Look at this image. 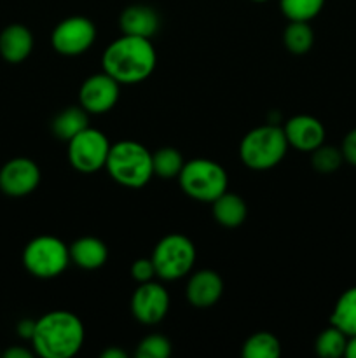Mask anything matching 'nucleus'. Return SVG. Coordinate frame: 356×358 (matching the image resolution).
Masks as SVG:
<instances>
[{"mask_svg": "<svg viewBox=\"0 0 356 358\" xmlns=\"http://www.w3.org/2000/svg\"><path fill=\"white\" fill-rule=\"evenodd\" d=\"M157 63L156 49L150 38L124 35L112 42L101 56L103 72L119 84H136L154 72Z\"/></svg>", "mask_w": 356, "mask_h": 358, "instance_id": "f257e3e1", "label": "nucleus"}, {"mask_svg": "<svg viewBox=\"0 0 356 358\" xmlns=\"http://www.w3.org/2000/svg\"><path fill=\"white\" fill-rule=\"evenodd\" d=\"M31 345L42 358H72L84 345V325L70 311H51L35 320Z\"/></svg>", "mask_w": 356, "mask_h": 358, "instance_id": "f03ea898", "label": "nucleus"}, {"mask_svg": "<svg viewBox=\"0 0 356 358\" xmlns=\"http://www.w3.org/2000/svg\"><path fill=\"white\" fill-rule=\"evenodd\" d=\"M105 168L117 184L131 189L143 187L154 177L152 154L133 140H122L110 145Z\"/></svg>", "mask_w": 356, "mask_h": 358, "instance_id": "7ed1b4c3", "label": "nucleus"}, {"mask_svg": "<svg viewBox=\"0 0 356 358\" xmlns=\"http://www.w3.org/2000/svg\"><path fill=\"white\" fill-rule=\"evenodd\" d=\"M288 150L283 128L274 124L258 126L244 135L239 145V157L251 170H269L281 163Z\"/></svg>", "mask_w": 356, "mask_h": 358, "instance_id": "20e7f679", "label": "nucleus"}, {"mask_svg": "<svg viewBox=\"0 0 356 358\" xmlns=\"http://www.w3.org/2000/svg\"><path fill=\"white\" fill-rule=\"evenodd\" d=\"M178 180L185 194L202 203H213L229 185L225 170L215 161L202 157L187 161L178 175Z\"/></svg>", "mask_w": 356, "mask_h": 358, "instance_id": "39448f33", "label": "nucleus"}, {"mask_svg": "<svg viewBox=\"0 0 356 358\" xmlns=\"http://www.w3.org/2000/svg\"><path fill=\"white\" fill-rule=\"evenodd\" d=\"M70 262L68 247L59 238L49 234L34 238L23 250V266L35 278H56Z\"/></svg>", "mask_w": 356, "mask_h": 358, "instance_id": "423d86ee", "label": "nucleus"}, {"mask_svg": "<svg viewBox=\"0 0 356 358\" xmlns=\"http://www.w3.org/2000/svg\"><path fill=\"white\" fill-rule=\"evenodd\" d=\"M156 276L166 282L184 278L192 271L195 262V247L184 234H168L152 252Z\"/></svg>", "mask_w": 356, "mask_h": 358, "instance_id": "0eeeda50", "label": "nucleus"}, {"mask_svg": "<svg viewBox=\"0 0 356 358\" xmlns=\"http://www.w3.org/2000/svg\"><path fill=\"white\" fill-rule=\"evenodd\" d=\"M110 145L112 143L100 129L87 126L79 135L68 140V159L77 171L93 173L105 168Z\"/></svg>", "mask_w": 356, "mask_h": 358, "instance_id": "6e6552de", "label": "nucleus"}, {"mask_svg": "<svg viewBox=\"0 0 356 358\" xmlns=\"http://www.w3.org/2000/svg\"><path fill=\"white\" fill-rule=\"evenodd\" d=\"M96 38V27L84 16H72L59 21L52 30L51 44L63 56H79L86 52Z\"/></svg>", "mask_w": 356, "mask_h": 358, "instance_id": "1a4fd4ad", "label": "nucleus"}, {"mask_svg": "<svg viewBox=\"0 0 356 358\" xmlns=\"http://www.w3.org/2000/svg\"><path fill=\"white\" fill-rule=\"evenodd\" d=\"M170 310V294L161 283H140L131 297V313L145 325H156L164 320Z\"/></svg>", "mask_w": 356, "mask_h": 358, "instance_id": "9d476101", "label": "nucleus"}, {"mask_svg": "<svg viewBox=\"0 0 356 358\" xmlns=\"http://www.w3.org/2000/svg\"><path fill=\"white\" fill-rule=\"evenodd\" d=\"M40 184V170L28 157H14L0 168V191L10 198L31 194Z\"/></svg>", "mask_w": 356, "mask_h": 358, "instance_id": "9b49d317", "label": "nucleus"}, {"mask_svg": "<svg viewBox=\"0 0 356 358\" xmlns=\"http://www.w3.org/2000/svg\"><path fill=\"white\" fill-rule=\"evenodd\" d=\"M119 86L121 84L105 72L87 77L79 91L80 107L89 114H105L112 110L119 100Z\"/></svg>", "mask_w": 356, "mask_h": 358, "instance_id": "f8f14e48", "label": "nucleus"}, {"mask_svg": "<svg viewBox=\"0 0 356 358\" xmlns=\"http://www.w3.org/2000/svg\"><path fill=\"white\" fill-rule=\"evenodd\" d=\"M288 145L302 152H313L325 142V128L313 115H295L283 128Z\"/></svg>", "mask_w": 356, "mask_h": 358, "instance_id": "ddd939ff", "label": "nucleus"}, {"mask_svg": "<svg viewBox=\"0 0 356 358\" xmlns=\"http://www.w3.org/2000/svg\"><path fill=\"white\" fill-rule=\"evenodd\" d=\"M187 301L195 308H209L218 303L223 294V282L218 273L202 269L194 273L187 283Z\"/></svg>", "mask_w": 356, "mask_h": 358, "instance_id": "4468645a", "label": "nucleus"}, {"mask_svg": "<svg viewBox=\"0 0 356 358\" xmlns=\"http://www.w3.org/2000/svg\"><path fill=\"white\" fill-rule=\"evenodd\" d=\"M159 14L150 6H129L122 10L119 17V27L124 35H135V37L150 38L159 30Z\"/></svg>", "mask_w": 356, "mask_h": 358, "instance_id": "2eb2a0df", "label": "nucleus"}, {"mask_svg": "<svg viewBox=\"0 0 356 358\" xmlns=\"http://www.w3.org/2000/svg\"><path fill=\"white\" fill-rule=\"evenodd\" d=\"M34 51V35L24 24H7L0 31V56L7 63H21Z\"/></svg>", "mask_w": 356, "mask_h": 358, "instance_id": "dca6fc26", "label": "nucleus"}, {"mask_svg": "<svg viewBox=\"0 0 356 358\" xmlns=\"http://www.w3.org/2000/svg\"><path fill=\"white\" fill-rule=\"evenodd\" d=\"M70 261L82 269H98L107 262L108 248L100 238L84 236L68 247Z\"/></svg>", "mask_w": 356, "mask_h": 358, "instance_id": "f3484780", "label": "nucleus"}, {"mask_svg": "<svg viewBox=\"0 0 356 358\" xmlns=\"http://www.w3.org/2000/svg\"><path fill=\"white\" fill-rule=\"evenodd\" d=\"M213 205V217L218 224L225 227H237L246 219V203L241 196L232 194V192H223L222 196L212 203Z\"/></svg>", "mask_w": 356, "mask_h": 358, "instance_id": "a211bd4d", "label": "nucleus"}, {"mask_svg": "<svg viewBox=\"0 0 356 358\" xmlns=\"http://www.w3.org/2000/svg\"><path fill=\"white\" fill-rule=\"evenodd\" d=\"M89 112L84 110L82 107H68L65 110L59 112L54 119H52V133L58 136L59 140H72L73 136L79 135L82 129L89 126Z\"/></svg>", "mask_w": 356, "mask_h": 358, "instance_id": "6ab92c4d", "label": "nucleus"}, {"mask_svg": "<svg viewBox=\"0 0 356 358\" xmlns=\"http://www.w3.org/2000/svg\"><path fill=\"white\" fill-rule=\"evenodd\" d=\"M330 324L348 338L356 336V287H351L339 297L332 311Z\"/></svg>", "mask_w": 356, "mask_h": 358, "instance_id": "aec40b11", "label": "nucleus"}, {"mask_svg": "<svg viewBox=\"0 0 356 358\" xmlns=\"http://www.w3.org/2000/svg\"><path fill=\"white\" fill-rule=\"evenodd\" d=\"M243 358H278L281 355L279 339L271 332H257L244 341Z\"/></svg>", "mask_w": 356, "mask_h": 358, "instance_id": "412c9836", "label": "nucleus"}, {"mask_svg": "<svg viewBox=\"0 0 356 358\" xmlns=\"http://www.w3.org/2000/svg\"><path fill=\"white\" fill-rule=\"evenodd\" d=\"M283 42L293 55H306L314 44V31L307 21H290L283 34Z\"/></svg>", "mask_w": 356, "mask_h": 358, "instance_id": "4be33fe9", "label": "nucleus"}, {"mask_svg": "<svg viewBox=\"0 0 356 358\" xmlns=\"http://www.w3.org/2000/svg\"><path fill=\"white\" fill-rule=\"evenodd\" d=\"M185 161L181 154L173 147H163L152 154L154 175L161 178H175L180 175Z\"/></svg>", "mask_w": 356, "mask_h": 358, "instance_id": "5701e85b", "label": "nucleus"}, {"mask_svg": "<svg viewBox=\"0 0 356 358\" xmlns=\"http://www.w3.org/2000/svg\"><path fill=\"white\" fill-rule=\"evenodd\" d=\"M346 345H348V336L330 325L318 336L316 353L323 358H339L346 353Z\"/></svg>", "mask_w": 356, "mask_h": 358, "instance_id": "b1692460", "label": "nucleus"}, {"mask_svg": "<svg viewBox=\"0 0 356 358\" xmlns=\"http://www.w3.org/2000/svg\"><path fill=\"white\" fill-rule=\"evenodd\" d=\"M325 0H279L281 13L290 21H311L321 13Z\"/></svg>", "mask_w": 356, "mask_h": 358, "instance_id": "393cba45", "label": "nucleus"}, {"mask_svg": "<svg viewBox=\"0 0 356 358\" xmlns=\"http://www.w3.org/2000/svg\"><path fill=\"white\" fill-rule=\"evenodd\" d=\"M313 156H311V163H313V168L320 173H332V171L339 170L344 161V156H342V150L337 149V147L325 145L321 143L318 149H314Z\"/></svg>", "mask_w": 356, "mask_h": 358, "instance_id": "a878e982", "label": "nucleus"}, {"mask_svg": "<svg viewBox=\"0 0 356 358\" xmlns=\"http://www.w3.org/2000/svg\"><path fill=\"white\" fill-rule=\"evenodd\" d=\"M171 355L170 339L161 334H150L143 339L136 350L138 358H168Z\"/></svg>", "mask_w": 356, "mask_h": 358, "instance_id": "bb28decb", "label": "nucleus"}, {"mask_svg": "<svg viewBox=\"0 0 356 358\" xmlns=\"http://www.w3.org/2000/svg\"><path fill=\"white\" fill-rule=\"evenodd\" d=\"M131 276L138 283L150 282L156 276V268H154L152 259H138L131 264Z\"/></svg>", "mask_w": 356, "mask_h": 358, "instance_id": "cd10ccee", "label": "nucleus"}, {"mask_svg": "<svg viewBox=\"0 0 356 358\" xmlns=\"http://www.w3.org/2000/svg\"><path fill=\"white\" fill-rule=\"evenodd\" d=\"M341 150L342 156H344V161H348L349 164L356 166V128L351 129V131L346 135Z\"/></svg>", "mask_w": 356, "mask_h": 358, "instance_id": "c85d7f7f", "label": "nucleus"}, {"mask_svg": "<svg viewBox=\"0 0 356 358\" xmlns=\"http://www.w3.org/2000/svg\"><path fill=\"white\" fill-rule=\"evenodd\" d=\"M34 331H35V320H21L20 324H17V334H20V338L30 339L31 341Z\"/></svg>", "mask_w": 356, "mask_h": 358, "instance_id": "c756f323", "label": "nucleus"}, {"mask_svg": "<svg viewBox=\"0 0 356 358\" xmlns=\"http://www.w3.org/2000/svg\"><path fill=\"white\" fill-rule=\"evenodd\" d=\"M3 357L6 358H31V352L14 346V348L6 350V352H3Z\"/></svg>", "mask_w": 356, "mask_h": 358, "instance_id": "7c9ffc66", "label": "nucleus"}, {"mask_svg": "<svg viewBox=\"0 0 356 358\" xmlns=\"http://www.w3.org/2000/svg\"><path fill=\"white\" fill-rule=\"evenodd\" d=\"M344 355L348 358H356V336L348 338V345H346Z\"/></svg>", "mask_w": 356, "mask_h": 358, "instance_id": "2f4dec72", "label": "nucleus"}, {"mask_svg": "<svg viewBox=\"0 0 356 358\" xmlns=\"http://www.w3.org/2000/svg\"><path fill=\"white\" fill-rule=\"evenodd\" d=\"M126 352H122V350L119 348H108L105 350L103 353H101V358H126Z\"/></svg>", "mask_w": 356, "mask_h": 358, "instance_id": "473e14b6", "label": "nucleus"}, {"mask_svg": "<svg viewBox=\"0 0 356 358\" xmlns=\"http://www.w3.org/2000/svg\"><path fill=\"white\" fill-rule=\"evenodd\" d=\"M253 2H267V0H253Z\"/></svg>", "mask_w": 356, "mask_h": 358, "instance_id": "72a5a7b5", "label": "nucleus"}]
</instances>
